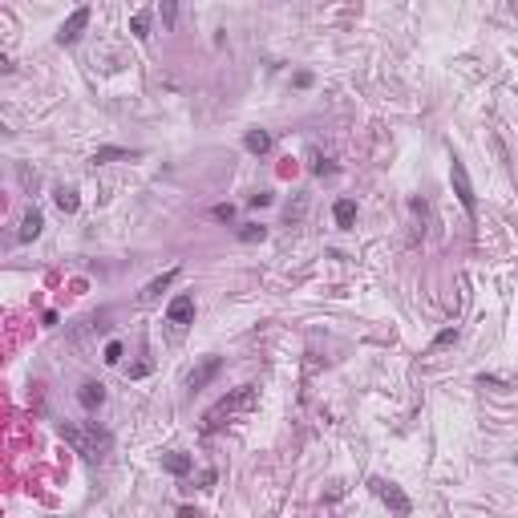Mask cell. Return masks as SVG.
Here are the masks:
<instances>
[{
	"mask_svg": "<svg viewBox=\"0 0 518 518\" xmlns=\"http://www.w3.org/2000/svg\"><path fill=\"white\" fill-rule=\"evenodd\" d=\"M130 28H134V37H138V41H146V37H150V12H134Z\"/></svg>",
	"mask_w": 518,
	"mask_h": 518,
	"instance_id": "18",
	"label": "cell"
},
{
	"mask_svg": "<svg viewBox=\"0 0 518 518\" xmlns=\"http://www.w3.org/2000/svg\"><path fill=\"white\" fill-rule=\"evenodd\" d=\"M243 146H247L251 154H267V150H271V134H267V130H251V134L243 138Z\"/></svg>",
	"mask_w": 518,
	"mask_h": 518,
	"instance_id": "14",
	"label": "cell"
},
{
	"mask_svg": "<svg viewBox=\"0 0 518 518\" xmlns=\"http://www.w3.org/2000/svg\"><path fill=\"white\" fill-rule=\"evenodd\" d=\"M263 235H267L263 223H247V227H239V239H243V243H259Z\"/></svg>",
	"mask_w": 518,
	"mask_h": 518,
	"instance_id": "17",
	"label": "cell"
},
{
	"mask_svg": "<svg viewBox=\"0 0 518 518\" xmlns=\"http://www.w3.org/2000/svg\"><path fill=\"white\" fill-rule=\"evenodd\" d=\"M77 401H81V409H90V413H94L97 405L106 401V385H101V381H85V385H81V393H77Z\"/></svg>",
	"mask_w": 518,
	"mask_h": 518,
	"instance_id": "8",
	"label": "cell"
},
{
	"mask_svg": "<svg viewBox=\"0 0 518 518\" xmlns=\"http://www.w3.org/2000/svg\"><path fill=\"white\" fill-rule=\"evenodd\" d=\"M162 470H170V474H178V478H183V474L194 470V462H190L187 453H162Z\"/></svg>",
	"mask_w": 518,
	"mask_h": 518,
	"instance_id": "12",
	"label": "cell"
},
{
	"mask_svg": "<svg viewBox=\"0 0 518 518\" xmlns=\"http://www.w3.org/2000/svg\"><path fill=\"white\" fill-rule=\"evenodd\" d=\"M219 369H223V356H207V360H203V365H199V369L187 377V389H194V393H199V389H207V385L219 377Z\"/></svg>",
	"mask_w": 518,
	"mask_h": 518,
	"instance_id": "7",
	"label": "cell"
},
{
	"mask_svg": "<svg viewBox=\"0 0 518 518\" xmlns=\"http://www.w3.org/2000/svg\"><path fill=\"white\" fill-rule=\"evenodd\" d=\"M41 231H45V219H41L37 207H28V215H24V223H21V243H33Z\"/></svg>",
	"mask_w": 518,
	"mask_h": 518,
	"instance_id": "9",
	"label": "cell"
},
{
	"mask_svg": "<svg viewBox=\"0 0 518 518\" xmlns=\"http://www.w3.org/2000/svg\"><path fill=\"white\" fill-rule=\"evenodd\" d=\"M453 340H458V324H449V328H442V332H437V336H433V344L425 349V356H437L442 349H449Z\"/></svg>",
	"mask_w": 518,
	"mask_h": 518,
	"instance_id": "13",
	"label": "cell"
},
{
	"mask_svg": "<svg viewBox=\"0 0 518 518\" xmlns=\"http://www.w3.org/2000/svg\"><path fill=\"white\" fill-rule=\"evenodd\" d=\"M85 24H90V8L81 4V8H73V12H69V21L57 28V45H73V41L85 33Z\"/></svg>",
	"mask_w": 518,
	"mask_h": 518,
	"instance_id": "5",
	"label": "cell"
},
{
	"mask_svg": "<svg viewBox=\"0 0 518 518\" xmlns=\"http://www.w3.org/2000/svg\"><path fill=\"white\" fill-rule=\"evenodd\" d=\"M332 215H336V227L349 231V227L356 223V203H353V199H340V203L332 207Z\"/></svg>",
	"mask_w": 518,
	"mask_h": 518,
	"instance_id": "11",
	"label": "cell"
},
{
	"mask_svg": "<svg viewBox=\"0 0 518 518\" xmlns=\"http://www.w3.org/2000/svg\"><path fill=\"white\" fill-rule=\"evenodd\" d=\"M106 360H110V365H118V360H122V344H118V340L106 344Z\"/></svg>",
	"mask_w": 518,
	"mask_h": 518,
	"instance_id": "21",
	"label": "cell"
},
{
	"mask_svg": "<svg viewBox=\"0 0 518 518\" xmlns=\"http://www.w3.org/2000/svg\"><path fill=\"white\" fill-rule=\"evenodd\" d=\"M449 183H453V194H458V203L466 207V215L478 211V194H474V183H470V174H466V162L453 154L449 158Z\"/></svg>",
	"mask_w": 518,
	"mask_h": 518,
	"instance_id": "4",
	"label": "cell"
},
{
	"mask_svg": "<svg viewBox=\"0 0 518 518\" xmlns=\"http://www.w3.org/2000/svg\"><path fill=\"white\" fill-rule=\"evenodd\" d=\"M114 158H134V150H118V146H106V150H97L94 154V162H114Z\"/></svg>",
	"mask_w": 518,
	"mask_h": 518,
	"instance_id": "16",
	"label": "cell"
},
{
	"mask_svg": "<svg viewBox=\"0 0 518 518\" xmlns=\"http://www.w3.org/2000/svg\"><path fill=\"white\" fill-rule=\"evenodd\" d=\"M256 405V385H239L235 393H227L223 401H215L211 409L203 413V433L211 437V433H219L227 421H235L239 413H247Z\"/></svg>",
	"mask_w": 518,
	"mask_h": 518,
	"instance_id": "1",
	"label": "cell"
},
{
	"mask_svg": "<svg viewBox=\"0 0 518 518\" xmlns=\"http://www.w3.org/2000/svg\"><path fill=\"white\" fill-rule=\"evenodd\" d=\"M178 280V267H170V271H162V276H158V280H150L146 283V292H142V300H158V296H162L166 287H170V283Z\"/></svg>",
	"mask_w": 518,
	"mask_h": 518,
	"instance_id": "10",
	"label": "cell"
},
{
	"mask_svg": "<svg viewBox=\"0 0 518 518\" xmlns=\"http://www.w3.org/2000/svg\"><path fill=\"white\" fill-rule=\"evenodd\" d=\"M53 203H57V207H61V211H65V215H73V211H77V207H81V199H77V190H65V187H61V190H57V194H53Z\"/></svg>",
	"mask_w": 518,
	"mask_h": 518,
	"instance_id": "15",
	"label": "cell"
},
{
	"mask_svg": "<svg viewBox=\"0 0 518 518\" xmlns=\"http://www.w3.org/2000/svg\"><path fill=\"white\" fill-rule=\"evenodd\" d=\"M369 490H373V494H377L381 502L393 510V518H409V515H413V502L401 494V486L385 482V478H369Z\"/></svg>",
	"mask_w": 518,
	"mask_h": 518,
	"instance_id": "3",
	"label": "cell"
},
{
	"mask_svg": "<svg viewBox=\"0 0 518 518\" xmlns=\"http://www.w3.org/2000/svg\"><path fill=\"white\" fill-rule=\"evenodd\" d=\"M215 219H219V223H231V219H235V207H231V203H219V207H215Z\"/></svg>",
	"mask_w": 518,
	"mask_h": 518,
	"instance_id": "20",
	"label": "cell"
},
{
	"mask_svg": "<svg viewBox=\"0 0 518 518\" xmlns=\"http://www.w3.org/2000/svg\"><path fill=\"white\" fill-rule=\"evenodd\" d=\"M166 320H170L174 328H187L190 320H194V296H187V292H183V296H174V300H170V308H166Z\"/></svg>",
	"mask_w": 518,
	"mask_h": 518,
	"instance_id": "6",
	"label": "cell"
},
{
	"mask_svg": "<svg viewBox=\"0 0 518 518\" xmlns=\"http://www.w3.org/2000/svg\"><path fill=\"white\" fill-rule=\"evenodd\" d=\"M304 211H308V194H300V199H296V207H287V223H300V219H304Z\"/></svg>",
	"mask_w": 518,
	"mask_h": 518,
	"instance_id": "19",
	"label": "cell"
},
{
	"mask_svg": "<svg viewBox=\"0 0 518 518\" xmlns=\"http://www.w3.org/2000/svg\"><path fill=\"white\" fill-rule=\"evenodd\" d=\"M178 518H207V515H199L194 506H183V510H178Z\"/></svg>",
	"mask_w": 518,
	"mask_h": 518,
	"instance_id": "23",
	"label": "cell"
},
{
	"mask_svg": "<svg viewBox=\"0 0 518 518\" xmlns=\"http://www.w3.org/2000/svg\"><path fill=\"white\" fill-rule=\"evenodd\" d=\"M61 437H65L77 453H85V458H101V453L110 449V433L97 429V421H90L85 429H77V425H61Z\"/></svg>",
	"mask_w": 518,
	"mask_h": 518,
	"instance_id": "2",
	"label": "cell"
},
{
	"mask_svg": "<svg viewBox=\"0 0 518 518\" xmlns=\"http://www.w3.org/2000/svg\"><path fill=\"white\" fill-rule=\"evenodd\" d=\"M247 203H251V207H271V190H259V194H251Z\"/></svg>",
	"mask_w": 518,
	"mask_h": 518,
	"instance_id": "22",
	"label": "cell"
}]
</instances>
